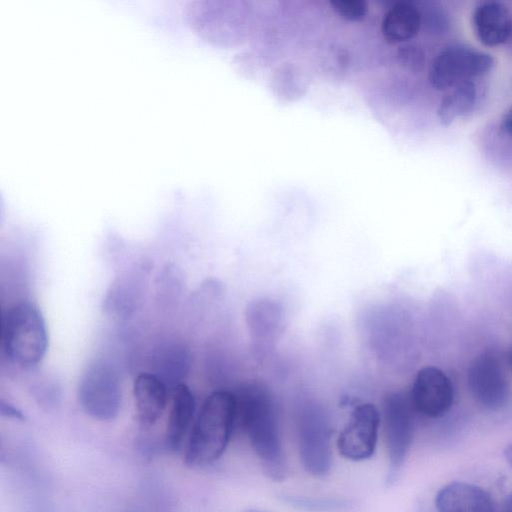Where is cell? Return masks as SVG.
Returning a JSON list of instances; mask_svg holds the SVG:
<instances>
[{
  "label": "cell",
  "instance_id": "6da1fadb",
  "mask_svg": "<svg viewBox=\"0 0 512 512\" xmlns=\"http://www.w3.org/2000/svg\"><path fill=\"white\" fill-rule=\"evenodd\" d=\"M236 428L247 436L263 473L283 481L288 473L280 438L276 405L270 391L259 383H248L235 392Z\"/></svg>",
  "mask_w": 512,
  "mask_h": 512
},
{
  "label": "cell",
  "instance_id": "7a4b0ae2",
  "mask_svg": "<svg viewBox=\"0 0 512 512\" xmlns=\"http://www.w3.org/2000/svg\"><path fill=\"white\" fill-rule=\"evenodd\" d=\"M236 429V400L229 390L210 393L196 415L185 451V462L205 466L225 452Z\"/></svg>",
  "mask_w": 512,
  "mask_h": 512
},
{
  "label": "cell",
  "instance_id": "3957f363",
  "mask_svg": "<svg viewBox=\"0 0 512 512\" xmlns=\"http://www.w3.org/2000/svg\"><path fill=\"white\" fill-rule=\"evenodd\" d=\"M3 350L11 363L22 369L37 366L48 348L45 320L29 301L13 304L3 317Z\"/></svg>",
  "mask_w": 512,
  "mask_h": 512
},
{
  "label": "cell",
  "instance_id": "277c9868",
  "mask_svg": "<svg viewBox=\"0 0 512 512\" xmlns=\"http://www.w3.org/2000/svg\"><path fill=\"white\" fill-rule=\"evenodd\" d=\"M77 398L82 410L93 419H114L122 403L121 381L116 369L102 359L92 361L79 379Z\"/></svg>",
  "mask_w": 512,
  "mask_h": 512
},
{
  "label": "cell",
  "instance_id": "5b68a950",
  "mask_svg": "<svg viewBox=\"0 0 512 512\" xmlns=\"http://www.w3.org/2000/svg\"><path fill=\"white\" fill-rule=\"evenodd\" d=\"M414 412L409 395L390 392L384 397L381 419L389 460L388 484L396 481L409 454L414 437Z\"/></svg>",
  "mask_w": 512,
  "mask_h": 512
},
{
  "label": "cell",
  "instance_id": "8992f818",
  "mask_svg": "<svg viewBox=\"0 0 512 512\" xmlns=\"http://www.w3.org/2000/svg\"><path fill=\"white\" fill-rule=\"evenodd\" d=\"M493 65L494 59L490 54L461 44H452L433 58L428 80L433 88L444 91L487 74Z\"/></svg>",
  "mask_w": 512,
  "mask_h": 512
},
{
  "label": "cell",
  "instance_id": "52a82bcc",
  "mask_svg": "<svg viewBox=\"0 0 512 512\" xmlns=\"http://www.w3.org/2000/svg\"><path fill=\"white\" fill-rule=\"evenodd\" d=\"M298 449L301 463L309 474L323 477L332 466L331 428L325 415L308 409L299 417Z\"/></svg>",
  "mask_w": 512,
  "mask_h": 512
},
{
  "label": "cell",
  "instance_id": "ba28073f",
  "mask_svg": "<svg viewBox=\"0 0 512 512\" xmlns=\"http://www.w3.org/2000/svg\"><path fill=\"white\" fill-rule=\"evenodd\" d=\"M380 424L381 413L374 404L356 405L337 438L339 454L356 462L370 458L376 449Z\"/></svg>",
  "mask_w": 512,
  "mask_h": 512
},
{
  "label": "cell",
  "instance_id": "9c48e42d",
  "mask_svg": "<svg viewBox=\"0 0 512 512\" xmlns=\"http://www.w3.org/2000/svg\"><path fill=\"white\" fill-rule=\"evenodd\" d=\"M467 379L471 395L481 406L497 410L507 403L508 383L492 351L482 352L472 361Z\"/></svg>",
  "mask_w": 512,
  "mask_h": 512
},
{
  "label": "cell",
  "instance_id": "30bf717a",
  "mask_svg": "<svg viewBox=\"0 0 512 512\" xmlns=\"http://www.w3.org/2000/svg\"><path fill=\"white\" fill-rule=\"evenodd\" d=\"M409 397L415 412L428 418H438L452 406L453 385L442 370L426 366L417 372Z\"/></svg>",
  "mask_w": 512,
  "mask_h": 512
},
{
  "label": "cell",
  "instance_id": "8fae6325",
  "mask_svg": "<svg viewBox=\"0 0 512 512\" xmlns=\"http://www.w3.org/2000/svg\"><path fill=\"white\" fill-rule=\"evenodd\" d=\"M438 512H495V502L484 488L463 481L443 486L435 497Z\"/></svg>",
  "mask_w": 512,
  "mask_h": 512
},
{
  "label": "cell",
  "instance_id": "7c38bea8",
  "mask_svg": "<svg viewBox=\"0 0 512 512\" xmlns=\"http://www.w3.org/2000/svg\"><path fill=\"white\" fill-rule=\"evenodd\" d=\"M472 24L476 37L485 46L502 45L512 36V14L499 1L479 3L473 11Z\"/></svg>",
  "mask_w": 512,
  "mask_h": 512
},
{
  "label": "cell",
  "instance_id": "4fadbf2b",
  "mask_svg": "<svg viewBox=\"0 0 512 512\" xmlns=\"http://www.w3.org/2000/svg\"><path fill=\"white\" fill-rule=\"evenodd\" d=\"M133 398L139 424L145 429L150 428L166 408L167 385L152 372L140 373L133 381Z\"/></svg>",
  "mask_w": 512,
  "mask_h": 512
},
{
  "label": "cell",
  "instance_id": "5bb4252c",
  "mask_svg": "<svg viewBox=\"0 0 512 512\" xmlns=\"http://www.w3.org/2000/svg\"><path fill=\"white\" fill-rule=\"evenodd\" d=\"M195 398L185 383L172 389L170 410L165 431V445L176 451L182 446L184 438L194 422Z\"/></svg>",
  "mask_w": 512,
  "mask_h": 512
},
{
  "label": "cell",
  "instance_id": "9a60e30c",
  "mask_svg": "<svg viewBox=\"0 0 512 512\" xmlns=\"http://www.w3.org/2000/svg\"><path fill=\"white\" fill-rule=\"evenodd\" d=\"M422 26V12L411 2L398 1L384 13L381 34L391 44H402L413 39Z\"/></svg>",
  "mask_w": 512,
  "mask_h": 512
},
{
  "label": "cell",
  "instance_id": "2e32d148",
  "mask_svg": "<svg viewBox=\"0 0 512 512\" xmlns=\"http://www.w3.org/2000/svg\"><path fill=\"white\" fill-rule=\"evenodd\" d=\"M477 97L478 90L474 80L456 86L439 103L437 115L440 122L449 126L455 119L470 113L477 102Z\"/></svg>",
  "mask_w": 512,
  "mask_h": 512
},
{
  "label": "cell",
  "instance_id": "e0dca14e",
  "mask_svg": "<svg viewBox=\"0 0 512 512\" xmlns=\"http://www.w3.org/2000/svg\"><path fill=\"white\" fill-rule=\"evenodd\" d=\"M158 364L160 366V375L158 376L166 385L170 381L172 389L182 383L179 380L188 370L189 352L179 344L169 345L160 351Z\"/></svg>",
  "mask_w": 512,
  "mask_h": 512
},
{
  "label": "cell",
  "instance_id": "ac0fdd59",
  "mask_svg": "<svg viewBox=\"0 0 512 512\" xmlns=\"http://www.w3.org/2000/svg\"><path fill=\"white\" fill-rule=\"evenodd\" d=\"M331 10L341 19L348 22H361L368 15V3L364 0H331Z\"/></svg>",
  "mask_w": 512,
  "mask_h": 512
},
{
  "label": "cell",
  "instance_id": "d6986e66",
  "mask_svg": "<svg viewBox=\"0 0 512 512\" xmlns=\"http://www.w3.org/2000/svg\"><path fill=\"white\" fill-rule=\"evenodd\" d=\"M399 64L409 72L418 73L425 66V52L416 44H404L397 51Z\"/></svg>",
  "mask_w": 512,
  "mask_h": 512
},
{
  "label": "cell",
  "instance_id": "ffe728a7",
  "mask_svg": "<svg viewBox=\"0 0 512 512\" xmlns=\"http://www.w3.org/2000/svg\"><path fill=\"white\" fill-rule=\"evenodd\" d=\"M285 501L299 509L308 511H334L347 505L346 502L335 499H311L292 496L285 497Z\"/></svg>",
  "mask_w": 512,
  "mask_h": 512
},
{
  "label": "cell",
  "instance_id": "44dd1931",
  "mask_svg": "<svg viewBox=\"0 0 512 512\" xmlns=\"http://www.w3.org/2000/svg\"><path fill=\"white\" fill-rule=\"evenodd\" d=\"M423 21H425L431 33H445L448 26L446 13L437 7H431L427 10L425 15H422V22Z\"/></svg>",
  "mask_w": 512,
  "mask_h": 512
},
{
  "label": "cell",
  "instance_id": "7402d4cb",
  "mask_svg": "<svg viewBox=\"0 0 512 512\" xmlns=\"http://www.w3.org/2000/svg\"><path fill=\"white\" fill-rule=\"evenodd\" d=\"M1 414L15 419H23L22 413L14 408L12 405L5 403L3 400L0 405Z\"/></svg>",
  "mask_w": 512,
  "mask_h": 512
},
{
  "label": "cell",
  "instance_id": "603a6c76",
  "mask_svg": "<svg viewBox=\"0 0 512 512\" xmlns=\"http://www.w3.org/2000/svg\"><path fill=\"white\" fill-rule=\"evenodd\" d=\"M502 128L505 132L512 135V108L504 116L502 120Z\"/></svg>",
  "mask_w": 512,
  "mask_h": 512
},
{
  "label": "cell",
  "instance_id": "cb8c5ba5",
  "mask_svg": "<svg viewBox=\"0 0 512 512\" xmlns=\"http://www.w3.org/2000/svg\"><path fill=\"white\" fill-rule=\"evenodd\" d=\"M503 454H504V458H505L506 462L512 468V442L509 443L508 445H506V447L504 448Z\"/></svg>",
  "mask_w": 512,
  "mask_h": 512
},
{
  "label": "cell",
  "instance_id": "d4e9b609",
  "mask_svg": "<svg viewBox=\"0 0 512 512\" xmlns=\"http://www.w3.org/2000/svg\"><path fill=\"white\" fill-rule=\"evenodd\" d=\"M503 512H512V492L506 499Z\"/></svg>",
  "mask_w": 512,
  "mask_h": 512
},
{
  "label": "cell",
  "instance_id": "484cf974",
  "mask_svg": "<svg viewBox=\"0 0 512 512\" xmlns=\"http://www.w3.org/2000/svg\"><path fill=\"white\" fill-rule=\"evenodd\" d=\"M508 361H509V364L512 367V348L510 349L509 354H508Z\"/></svg>",
  "mask_w": 512,
  "mask_h": 512
},
{
  "label": "cell",
  "instance_id": "4316f807",
  "mask_svg": "<svg viewBox=\"0 0 512 512\" xmlns=\"http://www.w3.org/2000/svg\"><path fill=\"white\" fill-rule=\"evenodd\" d=\"M243 512H265V511L256 510V509H249V510H245Z\"/></svg>",
  "mask_w": 512,
  "mask_h": 512
}]
</instances>
